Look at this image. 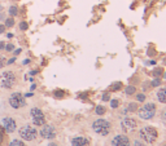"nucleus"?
I'll return each instance as SVG.
<instances>
[{"instance_id":"nucleus-28","label":"nucleus","mask_w":166,"mask_h":146,"mask_svg":"<svg viewBox=\"0 0 166 146\" xmlns=\"http://www.w3.org/2000/svg\"><path fill=\"white\" fill-rule=\"evenodd\" d=\"M161 73H162V69H156V70L153 71V75H154V76H160Z\"/></svg>"},{"instance_id":"nucleus-4","label":"nucleus","mask_w":166,"mask_h":146,"mask_svg":"<svg viewBox=\"0 0 166 146\" xmlns=\"http://www.w3.org/2000/svg\"><path fill=\"white\" fill-rule=\"evenodd\" d=\"M17 83V78H16V74L13 71H4L1 73L0 75V85L5 89H10L13 88Z\"/></svg>"},{"instance_id":"nucleus-20","label":"nucleus","mask_w":166,"mask_h":146,"mask_svg":"<svg viewBox=\"0 0 166 146\" xmlns=\"http://www.w3.org/2000/svg\"><path fill=\"white\" fill-rule=\"evenodd\" d=\"M15 25V20L13 18H7L5 20V27H12Z\"/></svg>"},{"instance_id":"nucleus-29","label":"nucleus","mask_w":166,"mask_h":146,"mask_svg":"<svg viewBox=\"0 0 166 146\" xmlns=\"http://www.w3.org/2000/svg\"><path fill=\"white\" fill-rule=\"evenodd\" d=\"M132 146H146V144H144L143 141H135L132 144Z\"/></svg>"},{"instance_id":"nucleus-1","label":"nucleus","mask_w":166,"mask_h":146,"mask_svg":"<svg viewBox=\"0 0 166 146\" xmlns=\"http://www.w3.org/2000/svg\"><path fill=\"white\" fill-rule=\"evenodd\" d=\"M139 137H140V140L143 142H146V144H153V142H156V140L158 138V131L154 127H151V126L143 127L142 129L139 131Z\"/></svg>"},{"instance_id":"nucleus-16","label":"nucleus","mask_w":166,"mask_h":146,"mask_svg":"<svg viewBox=\"0 0 166 146\" xmlns=\"http://www.w3.org/2000/svg\"><path fill=\"white\" fill-rule=\"evenodd\" d=\"M8 12H9L10 16H17V13H18V8H17V7H15V5H12L9 8Z\"/></svg>"},{"instance_id":"nucleus-36","label":"nucleus","mask_w":166,"mask_h":146,"mask_svg":"<svg viewBox=\"0 0 166 146\" xmlns=\"http://www.w3.org/2000/svg\"><path fill=\"white\" fill-rule=\"evenodd\" d=\"M47 146H59V145H57V144H55V142H51V144L47 145Z\"/></svg>"},{"instance_id":"nucleus-40","label":"nucleus","mask_w":166,"mask_h":146,"mask_svg":"<svg viewBox=\"0 0 166 146\" xmlns=\"http://www.w3.org/2000/svg\"><path fill=\"white\" fill-rule=\"evenodd\" d=\"M165 78H166V74H165Z\"/></svg>"},{"instance_id":"nucleus-7","label":"nucleus","mask_w":166,"mask_h":146,"mask_svg":"<svg viewBox=\"0 0 166 146\" xmlns=\"http://www.w3.org/2000/svg\"><path fill=\"white\" fill-rule=\"evenodd\" d=\"M9 105L12 106L13 109L23 108V106L26 105V101H25L23 94H21L20 92H15V93H12L10 94V97H9Z\"/></svg>"},{"instance_id":"nucleus-33","label":"nucleus","mask_w":166,"mask_h":146,"mask_svg":"<svg viewBox=\"0 0 166 146\" xmlns=\"http://www.w3.org/2000/svg\"><path fill=\"white\" fill-rule=\"evenodd\" d=\"M4 48H5V43L4 41H0V51H3Z\"/></svg>"},{"instance_id":"nucleus-32","label":"nucleus","mask_w":166,"mask_h":146,"mask_svg":"<svg viewBox=\"0 0 166 146\" xmlns=\"http://www.w3.org/2000/svg\"><path fill=\"white\" fill-rule=\"evenodd\" d=\"M5 31V25H0V34H3Z\"/></svg>"},{"instance_id":"nucleus-26","label":"nucleus","mask_w":166,"mask_h":146,"mask_svg":"<svg viewBox=\"0 0 166 146\" xmlns=\"http://www.w3.org/2000/svg\"><path fill=\"white\" fill-rule=\"evenodd\" d=\"M161 119H162V122L166 123V109L162 110V113H161Z\"/></svg>"},{"instance_id":"nucleus-30","label":"nucleus","mask_w":166,"mask_h":146,"mask_svg":"<svg viewBox=\"0 0 166 146\" xmlns=\"http://www.w3.org/2000/svg\"><path fill=\"white\" fill-rule=\"evenodd\" d=\"M3 141H4V132H3V129L0 128V145L3 144Z\"/></svg>"},{"instance_id":"nucleus-42","label":"nucleus","mask_w":166,"mask_h":146,"mask_svg":"<svg viewBox=\"0 0 166 146\" xmlns=\"http://www.w3.org/2000/svg\"><path fill=\"white\" fill-rule=\"evenodd\" d=\"M16 1H17V0H16Z\"/></svg>"},{"instance_id":"nucleus-13","label":"nucleus","mask_w":166,"mask_h":146,"mask_svg":"<svg viewBox=\"0 0 166 146\" xmlns=\"http://www.w3.org/2000/svg\"><path fill=\"white\" fill-rule=\"evenodd\" d=\"M157 100L162 104H166V87H162L157 91Z\"/></svg>"},{"instance_id":"nucleus-23","label":"nucleus","mask_w":166,"mask_h":146,"mask_svg":"<svg viewBox=\"0 0 166 146\" xmlns=\"http://www.w3.org/2000/svg\"><path fill=\"white\" fill-rule=\"evenodd\" d=\"M4 49H5L7 52H12L13 49H15V45H13V44H7Z\"/></svg>"},{"instance_id":"nucleus-5","label":"nucleus","mask_w":166,"mask_h":146,"mask_svg":"<svg viewBox=\"0 0 166 146\" xmlns=\"http://www.w3.org/2000/svg\"><path fill=\"white\" fill-rule=\"evenodd\" d=\"M18 133L25 141H34L38 137V131L31 126H23L22 128H20Z\"/></svg>"},{"instance_id":"nucleus-6","label":"nucleus","mask_w":166,"mask_h":146,"mask_svg":"<svg viewBox=\"0 0 166 146\" xmlns=\"http://www.w3.org/2000/svg\"><path fill=\"white\" fill-rule=\"evenodd\" d=\"M121 128L125 133H131L137 128V122L134 118L125 116V118L121 120Z\"/></svg>"},{"instance_id":"nucleus-8","label":"nucleus","mask_w":166,"mask_h":146,"mask_svg":"<svg viewBox=\"0 0 166 146\" xmlns=\"http://www.w3.org/2000/svg\"><path fill=\"white\" fill-rule=\"evenodd\" d=\"M30 115H31V118H33V123L35 126H44L45 124V116L40 109H38V108L31 109Z\"/></svg>"},{"instance_id":"nucleus-12","label":"nucleus","mask_w":166,"mask_h":146,"mask_svg":"<svg viewBox=\"0 0 166 146\" xmlns=\"http://www.w3.org/2000/svg\"><path fill=\"white\" fill-rule=\"evenodd\" d=\"M72 146H91V142L87 137L77 136L72 140Z\"/></svg>"},{"instance_id":"nucleus-31","label":"nucleus","mask_w":166,"mask_h":146,"mask_svg":"<svg viewBox=\"0 0 166 146\" xmlns=\"http://www.w3.org/2000/svg\"><path fill=\"white\" fill-rule=\"evenodd\" d=\"M161 84V80L160 79H154L153 81H152V85H153V87H156V85H160Z\"/></svg>"},{"instance_id":"nucleus-37","label":"nucleus","mask_w":166,"mask_h":146,"mask_svg":"<svg viewBox=\"0 0 166 146\" xmlns=\"http://www.w3.org/2000/svg\"><path fill=\"white\" fill-rule=\"evenodd\" d=\"M20 53H21V49H17V51L15 52V54H20Z\"/></svg>"},{"instance_id":"nucleus-9","label":"nucleus","mask_w":166,"mask_h":146,"mask_svg":"<svg viewBox=\"0 0 166 146\" xmlns=\"http://www.w3.org/2000/svg\"><path fill=\"white\" fill-rule=\"evenodd\" d=\"M110 146H131V140L126 134H117L110 140Z\"/></svg>"},{"instance_id":"nucleus-19","label":"nucleus","mask_w":166,"mask_h":146,"mask_svg":"<svg viewBox=\"0 0 166 146\" xmlns=\"http://www.w3.org/2000/svg\"><path fill=\"white\" fill-rule=\"evenodd\" d=\"M53 94H55V97H57V98H62L65 93H64V91H61V89H56Z\"/></svg>"},{"instance_id":"nucleus-2","label":"nucleus","mask_w":166,"mask_h":146,"mask_svg":"<svg viewBox=\"0 0 166 146\" xmlns=\"http://www.w3.org/2000/svg\"><path fill=\"white\" fill-rule=\"evenodd\" d=\"M92 131L97 134V136L105 137L110 133L112 126H110V123L105 119H96V120H94V123H92Z\"/></svg>"},{"instance_id":"nucleus-27","label":"nucleus","mask_w":166,"mask_h":146,"mask_svg":"<svg viewBox=\"0 0 166 146\" xmlns=\"http://www.w3.org/2000/svg\"><path fill=\"white\" fill-rule=\"evenodd\" d=\"M5 57H3V56H0V69H1V67L3 66H4L5 65Z\"/></svg>"},{"instance_id":"nucleus-3","label":"nucleus","mask_w":166,"mask_h":146,"mask_svg":"<svg viewBox=\"0 0 166 146\" xmlns=\"http://www.w3.org/2000/svg\"><path fill=\"white\" fill-rule=\"evenodd\" d=\"M156 111H157L156 104H153V102H147V104H144L142 108L139 109L137 115H139V118L143 120H149L156 115Z\"/></svg>"},{"instance_id":"nucleus-35","label":"nucleus","mask_w":166,"mask_h":146,"mask_svg":"<svg viewBox=\"0 0 166 146\" xmlns=\"http://www.w3.org/2000/svg\"><path fill=\"white\" fill-rule=\"evenodd\" d=\"M103 100H104V101H107V100H109V94H108V93H107V94H104Z\"/></svg>"},{"instance_id":"nucleus-39","label":"nucleus","mask_w":166,"mask_h":146,"mask_svg":"<svg viewBox=\"0 0 166 146\" xmlns=\"http://www.w3.org/2000/svg\"><path fill=\"white\" fill-rule=\"evenodd\" d=\"M0 10H1V7H0Z\"/></svg>"},{"instance_id":"nucleus-41","label":"nucleus","mask_w":166,"mask_h":146,"mask_svg":"<svg viewBox=\"0 0 166 146\" xmlns=\"http://www.w3.org/2000/svg\"><path fill=\"white\" fill-rule=\"evenodd\" d=\"M164 146H166V145H164Z\"/></svg>"},{"instance_id":"nucleus-22","label":"nucleus","mask_w":166,"mask_h":146,"mask_svg":"<svg viewBox=\"0 0 166 146\" xmlns=\"http://www.w3.org/2000/svg\"><path fill=\"white\" fill-rule=\"evenodd\" d=\"M121 88H122L121 83H116V84L112 85V89H114V91H118V89H121Z\"/></svg>"},{"instance_id":"nucleus-38","label":"nucleus","mask_w":166,"mask_h":146,"mask_svg":"<svg viewBox=\"0 0 166 146\" xmlns=\"http://www.w3.org/2000/svg\"><path fill=\"white\" fill-rule=\"evenodd\" d=\"M30 61H29V60H25V61H23V65H27V63H29Z\"/></svg>"},{"instance_id":"nucleus-21","label":"nucleus","mask_w":166,"mask_h":146,"mask_svg":"<svg viewBox=\"0 0 166 146\" xmlns=\"http://www.w3.org/2000/svg\"><path fill=\"white\" fill-rule=\"evenodd\" d=\"M118 105H119V101H118V100H112V101H110V106H112L113 109H117Z\"/></svg>"},{"instance_id":"nucleus-24","label":"nucleus","mask_w":166,"mask_h":146,"mask_svg":"<svg viewBox=\"0 0 166 146\" xmlns=\"http://www.w3.org/2000/svg\"><path fill=\"white\" fill-rule=\"evenodd\" d=\"M27 27H29V25H27L26 22H21V23H20V28H21V30H22V31L27 30Z\"/></svg>"},{"instance_id":"nucleus-11","label":"nucleus","mask_w":166,"mask_h":146,"mask_svg":"<svg viewBox=\"0 0 166 146\" xmlns=\"http://www.w3.org/2000/svg\"><path fill=\"white\" fill-rule=\"evenodd\" d=\"M1 122H3V127H4V129L8 133H12V132H15V131H16L17 124H16V122L12 118H4Z\"/></svg>"},{"instance_id":"nucleus-17","label":"nucleus","mask_w":166,"mask_h":146,"mask_svg":"<svg viewBox=\"0 0 166 146\" xmlns=\"http://www.w3.org/2000/svg\"><path fill=\"white\" fill-rule=\"evenodd\" d=\"M9 146H26V145H25L22 141H20V140H13L9 144Z\"/></svg>"},{"instance_id":"nucleus-18","label":"nucleus","mask_w":166,"mask_h":146,"mask_svg":"<svg viewBox=\"0 0 166 146\" xmlns=\"http://www.w3.org/2000/svg\"><path fill=\"white\" fill-rule=\"evenodd\" d=\"M137 109V106L136 104H134V102H131V104L129 105V108H127V111L129 113H135V110Z\"/></svg>"},{"instance_id":"nucleus-34","label":"nucleus","mask_w":166,"mask_h":146,"mask_svg":"<svg viewBox=\"0 0 166 146\" xmlns=\"http://www.w3.org/2000/svg\"><path fill=\"white\" fill-rule=\"evenodd\" d=\"M15 60H16V58H10V60H9V61H8V62H7V65H12V63H13V62H15Z\"/></svg>"},{"instance_id":"nucleus-10","label":"nucleus","mask_w":166,"mask_h":146,"mask_svg":"<svg viewBox=\"0 0 166 146\" xmlns=\"http://www.w3.org/2000/svg\"><path fill=\"white\" fill-rule=\"evenodd\" d=\"M39 134L45 140H52V138L56 137V129L53 126H49V124H44L43 128L40 129Z\"/></svg>"},{"instance_id":"nucleus-25","label":"nucleus","mask_w":166,"mask_h":146,"mask_svg":"<svg viewBox=\"0 0 166 146\" xmlns=\"http://www.w3.org/2000/svg\"><path fill=\"white\" fill-rule=\"evenodd\" d=\"M136 100H137V101H140V102L146 101V94H137L136 96Z\"/></svg>"},{"instance_id":"nucleus-14","label":"nucleus","mask_w":166,"mask_h":146,"mask_svg":"<svg viewBox=\"0 0 166 146\" xmlns=\"http://www.w3.org/2000/svg\"><path fill=\"white\" fill-rule=\"evenodd\" d=\"M135 91H136V88H135V87H132V85H129V87H126V89H125L126 94H129V96L134 94V93H135Z\"/></svg>"},{"instance_id":"nucleus-15","label":"nucleus","mask_w":166,"mask_h":146,"mask_svg":"<svg viewBox=\"0 0 166 146\" xmlns=\"http://www.w3.org/2000/svg\"><path fill=\"white\" fill-rule=\"evenodd\" d=\"M105 111H107V109L104 106H101V105L96 106V114H99V115H103V114H105Z\"/></svg>"}]
</instances>
